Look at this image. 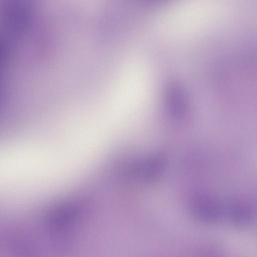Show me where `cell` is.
<instances>
[{"label": "cell", "mask_w": 257, "mask_h": 257, "mask_svg": "<svg viewBox=\"0 0 257 257\" xmlns=\"http://www.w3.org/2000/svg\"><path fill=\"white\" fill-rule=\"evenodd\" d=\"M192 212L196 217L204 221L216 219L219 214L220 207L213 198L200 196L194 199L191 204Z\"/></svg>", "instance_id": "1"}]
</instances>
